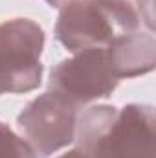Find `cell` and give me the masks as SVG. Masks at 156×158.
I'll return each instance as SVG.
<instances>
[{"instance_id": "4", "label": "cell", "mask_w": 156, "mask_h": 158, "mask_svg": "<svg viewBox=\"0 0 156 158\" xmlns=\"http://www.w3.org/2000/svg\"><path fill=\"white\" fill-rule=\"evenodd\" d=\"M117 83L119 79L112 72L107 48L76 52L70 59L51 68L48 81L50 90L76 109L110 96Z\"/></svg>"}, {"instance_id": "6", "label": "cell", "mask_w": 156, "mask_h": 158, "mask_svg": "<svg viewBox=\"0 0 156 158\" xmlns=\"http://www.w3.org/2000/svg\"><path fill=\"white\" fill-rule=\"evenodd\" d=\"M107 55L117 79L136 77L147 74L156 63V40L151 31L142 33L140 30L123 35L107 46Z\"/></svg>"}, {"instance_id": "8", "label": "cell", "mask_w": 156, "mask_h": 158, "mask_svg": "<svg viewBox=\"0 0 156 158\" xmlns=\"http://www.w3.org/2000/svg\"><path fill=\"white\" fill-rule=\"evenodd\" d=\"M153 4H154V0H138V7H136L140 20H143L147 24V28H149L151 33H153V28H154V22H153V19H154V7H153Z\"/></svg>"}, {"instance_id": "9", "label": "cell", "mask_w": 156, "mask_h": 158, "mask_svg": "<svg viewBox=\"0 0 156 158\" xmlns=\"http://www.w3.org/2000/svg\"><path fill=\"white\" fill-rule=\"evenodd\" d=\"M59 158H90L84 151H81L79 147H76V149H72V151H68V153H64V155H61Z\"/></svg>"}, {"instance_id": "5", "label": "cell", "mask_w": 156, "mask_h": 158, "mask_svg": "<svg viewBox=\"0 0 156 158\" xmlns=\"http://www.w3.org/2000/svg\"><path fill=\"white\" fill-rule=\"evenodd\" d=\"M77 109L53 94H40L18 114L17 125L39 156H50L76 140Z\"/></svg>"}, {"instance_id": "2", "label": "cell", "mask_w": 156, "mask_h": 158, "mask_svg": "<svg viewBox=\"0 0 156 158\" xmlns=\"http://www.w3.org/2000/svg\"><path fill=\"white\" fill-rule=\"evenodd\" d=\"M140 17L127 0H74L61 7L55 37L72 53L107 48L140 30Z\"/></svg>"}, {"instance_id": "7", "label": "cell", "mask_w": 156, "mask_h": 158, "mask_svg": "<svg viewBox=\"0 0 156 158\" xmlns=\"http://www.w3.org/2000/svg\"><path fill=\"white\" fill-rule=\"evenodd\" d=\"M0 158H37L33 147L0 121Z\"/></svg>"}, {"instance_id": "10", "label": "cell", "mask_w": 156, "mask_h": 158, "mask_svg": "<svg viewBox=\"0 0 156 158\" xmlns=\"http://www.w3.org/2000/svg\"><path fill=\"white\" fill-rule=\"evenodd\" d=\"M44 2H48L51 7H64L66 4H70V2H74V0H44Z\"/></svg>"}, {"instance_id": "1", "label": "cell", "mask_w": 156, "mask_h": 158, "mask_svg": "<svg viewBox=\"0 0 156 158\" xmlns=\"http://www.w3.org/2000/svg\"><path fill=\"white\" fill-rule=\"evenodd\" d=\"M76 138L90 158H156L154 109L140 103L90 107L76 121Z\"/></svg>"}, {"instance_id": "3", "label": "cell", "mask_w": 156, "mask_h": 158, "mask_svg": "<svg viewBox=\"0 0 156 158\" xmlns=\"http://www.w3.org/2000/svg\"><path fill=\"white\" fill-rule=\"evenodd\" d=\"M44 31L31 19L0 22V96L35 90L42 79Z\"/></svg>"}]
</instances>
